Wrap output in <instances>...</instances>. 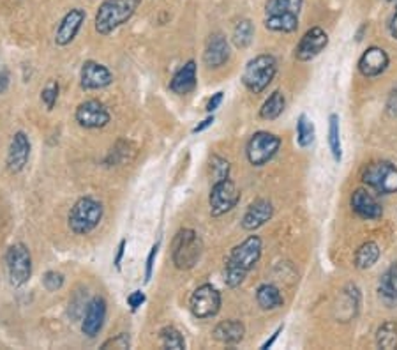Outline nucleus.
Here are the masks:
<instances>
[{"label": "nucleus", "mask_w": 397, "mask_h": 350, "mask_svg": "<svg viewBox=\"0 0 397 350\" xmlns=\"http://www.w3.org/2000/svg\"><path fill=\"white\" fill-rule=\"evenodd\" d=\"M126 246H127V241H126V239H122V241H121V244H119V248H117V255H115V260H114L115 269H117V271H121L124 253H126Z\"/></svg>", "instance_id": "40"}, {"label": "nucleus", "mask_w": 397, "mask_h": 350, "mask_svg": "<svg viewBox=\"0 0 397 350\" xmlns=\"http://www.w3.org/2000/svg\"><path fill=\"white\" fill-rule=\"evenodd\" d=\"M43 285L48 292H55L64 285V274L57 273V271H48L43 276Z\"/></svg>", "instance_id": "34"}, {"label": "nucleus", "mask_w": 397, "mask_h": 350, "mask_svg": "<svg viewBox=\"0 0 397 350\" xmlns=\"http://www.w3.org/2000/svg\"><path fill=\"white\" fill-rule=\"evenodd\" d=\"M191 311L196 319H211L216 316L221 310V294L216 286L205 285L198 286L191 296Z\"/></svg>", "instance_id": "11"}, {"label": "nucleus", "mask_w": 397, "mask_h": 350, "mask_svg": "<svg viewBox=\"0 0 397 350\" xmlns=\"http://www.w3.org/2000/svg\"><path fill=\"white\" fill-rule=\"evenodd\" d=\"M388 64H391V59H388L387 51L380 46H371L358 59V71L366 78H376L387 71Z\"/></svg>", "instance_id": "15"}, {"label": "nucleus", "mask_w": 397, "mask_h": 350, "mask_svg": "<svg viewBox=\"0 0 397 350\" xmlns=\"http://www.w3.org/2000/svg\"><path fill=\"white\" fill-rule=\"evenodd\" d=\"M76 121L87 129H99L110 122V111L97 99H89L76 108Z\"/></svg>", "instance_id": "13"}, {"label": "nucleus", "mask_w": 397, "mask_h": 350, "mask_svg": "<svg viewBox=\"0 0 397 350\" xmlns=\"http://www.w3.org/2000/svg\"><path fill=\"white\" fill-rule=\"evenodd\" d=\"M387 110H388V114L397 115V87L394 89V91L391 92V96H388Z\"/></svg>", "instance_id": "41"}, {"label": "nucleus", "mask_w": 397, "mask_h": 350, "mask_svg": "<svg viewBox=\"0 0 397 350\" xmlns=\"http://www.w3.org/2000/svg\"><path fill=\"white\" fill-rule=\"evenodd\" d=\"M85 21V11L84 9H71L66 16L62 18L61 25L57 29V34H55V43L59 46H67L71 41L76 37L78 32H80L81 25Z\"/></svg>", "instance_id": "21"}, {"label": "nucleus", "mask_w": 397, "mask_h": 350, "mask_svg": "<svg viewBox=\"0 0 397 350\" xmlns=\"http://www.w3.org/2000/svg\"><path fill=\"white\" fill-rule=\"evenodd\" d=\"M129 345H131V341H129V336H127L126 333H122V334H119V336H115V338H111V340H108V341H104L103 344V347L101 349H129Z\"/></svg>", "instance_id": "36"}, {"label": "nucleus", "mask_w": 397, "mask_h": 350, "mask_svg": "<svg viewBox=\"0 0 397 350\" xmlns=\"http://www.w3.org/2000/svg\"><path fill=\"white\" fill-rule=\"evenodd\" d=\"M238 202H241V191H238L237 184L230 177L219 179V181L214 182L211 189V196H208L212 216H223L226 212L233 211Z\"/></svg>", "instance_id": "9"}, {"label": "nucleus", "mask_w": 397, "mask_h": 350, "mask_svg": "<svg viewBox=\"0 0 397 350\" xmlns=\"http://www.w3.org/2000/svg\"><path fill=\"white\" fill-rule=\"evenodd\" d=\"M103 219V206L91 196L78 200L69 212V229L78 236H87Z\"/></svg>", "instance_id": "6"}, {"label": "nucleus", "mask_w": 397, "mask_h": 350, "mask_svg": "<svg viewBox=\"0 0 397 350\" xmlns=\"http://www.w3.org/2000/svg\"><path fill=\"white\" fill-rule=\"evenodd\" d=\"M286 108V98L281 91H274L271 96H268L267 101L263 103L260 110V117L265 119V121H276L281 114Z\"/></svg>", "instance_id": "26"}, {"label": "nucleus", "mask_w": 397, "mask_h": 350, "mask_svg": "<svg viewBox=\"0 0 397 350\" xmlns=\"http://www.w3.org/2000/svg\"><path fill=\"white\" fill-rule=\"evenodd\" d=\"M114 81V74L106 66L99 64V62L87 61L81 68L80 73V84L81 87L87 91H99V89L108 87Z\"/></svg>", "instance_id": "14"}, {"label": "nucleus", "mask_w": 397, "mask_h": 350, "mask_svg": "<svg viewBox=\"0 0 397 350\" xmlns=\"http://www.w3.org/2000/svg\"><path fill=\"white\" fill-rule=\"evenodd\" d=\"M141 0H104L96 14V31L108 36L134 14Z\"/></svg>", "instance_id": "3"}, {"label": "nucleus", "mask_w": 397, "mask_h": 350, "mask_svg": "<svg viewBox=\"0 0 397 350\" xmlns=\"http://www.w3.org/2000/svg\"><path fill=\"white\" fill-rule=\"evenodd\" d=\"M283 329H284V327H283V326H279V327H277V331H276V333H274V334H272V338H271V340H267V341H265V344H263V345H261V349H263V350L271 349V347H272V345H274V341L277 340V336H279V334H281V331H283Z\"/></svg>", "instance_id": "44"}, {"label": "nucleus", "mask_w": 397, "mask_h": 350, "mask_svg": "<svg viewBox=\"0 0 397 350\" xmlns=\"http://www.w3.org/2000/svg\"><path fill=\"white\" fill-rule=\"evenodd\" d=\"M6 264L11 285L21 286L29 281V278L32 274V259L27 246L21 243L11 246L7 249Z\"/></svg>", "instance_id": "10"}, {"label": "nucleus", "mask_w": 397, "mask_h": 350, "mask_svg": "<svg viewBox=\"0 0 397 350\" xmlns=\"http://www.w3.org/2000/svg\"><path fill=\"white\" fill-rule=\"evenodd\" d=\"M378 290L383 299L397 301V262L391 264V267L381 274Z\"/></svg>", "instance_id": "27"}, {"label": "nucleus", "mask_w": 397, "mask_h": 350, "mask_svg": "<svg viewBox=\"0 0 397 350\" xmlns=\"http://www.w3.org/2000/svg\"><path fill=\"white\" fill-rule=\"evenodd\" d=\"M388 2H394V0H388Z\"/></svg>", "instance_id": "46"}, {"label": "nucleus", "mask_w": 397, "mask_h": 350, "mask_svg": "<svg viewBox=\"0 0 397 350\" xmlns=\"http://www.w3.org/2000/svg\"><path fill=\"white\" fill-rule=\"evenodd\" d=\"M104 319H106V301L103 297H94L87 304V311H85L84 322H81V331L85 336H97L99 331L103 329Z\"/></svg>", "instance_id": "17"}, {"label": "nucleus", "mask_w": 397, "mask_h": 350, "mask_svg": "<svg viewBox=\"0 0 397 350\" xmlns=\"http://www.w3.org/2000/svg\"><path fill=\"white\" fill-rule=\"evenodd\" d=\"M244 334H246L244 324H242L241 320H235V319L223 320V322L217 324L214 331H212V336L224 345L238 344V341H242Z\"/></svg>", "instance_id": "22"}, {"label": "nucleus", "mask_w": 397, "mask_h": 350, "mask_svg": "<svg viewBox=\"0 0 397 350\" xmlns=\"http://www.w3.org/2000/svg\"><path fill=\"white\" fill-rule=\"evenodd\" d=\"M261 249H263V244L258 236H249L231 249L226 259V267H224V281L230 289L242 285L247 274L260 260Z\"/></svg>", "instance_id": "1"}, {"label": "nucleus", "mask_w": 397, "mask_h": 350, "mask_svg": "<svg viewBox=\"0 0 397 350\" xmlns=\"http://www.w3.org/2000/svg\"><path fill=\"white\" fill-rule=\"evenodd\" d=\"M277 73V61L274 55H258L253 61L247 62L244 74H242V84L253 94H260L268 85L272 84Z\"/></svg>", "instance_id": "4"}, {"label": "nucleus", "mask_w": 397, "mask_h": 350, "mask_svg": "<svg viewBox=\"0 0 397 350\" xmlns=\"http://www.w3.org/2000/svg\"><path fill=\"white\" fill-rule=\"evenodd\" d=\"M378 259H380V246L374 241H367L355 253V266H357V269L362 271L369 269L378 262Z\"/></svg>", "instance_id": "25"}, {"label": "nucleus", "mask_w": 397, "mask_h": 350, "mask_svg": "<svg viewBox=\"0 0 397 350\" xmlns=\"http://www.w3.org/2000/svg\"><path fill=\"white\" fill-rule=\"evenodd\" d=\"M272 216H274V206H272L271 200L258 199L247 207L244 218H242V226H244V230L254 232L260 226H263Z\"/></svg>", "instance_id": "18"}, {"label": "nucleus", "mask_w": 397, "mask_h": 350, "mask_svg": "<svg viewBox=\"0 0 397 350\" xmlns=\"http://www.w3.org/2000/svg\"><path fill=\"white\" fill-rule=\"evenodd\" d=\"M351 209L362 219H380L383 216V207L367 189H357L351 195Z\"/></svg>", "instance_id": "19"}, {"label": "nucleus", "mask_w": 397, "mask_h": 350, "mask_svg": "<svg viewBox=\"0 0 397 350\" xmlns=\"http://www.w3.org/2000/svg\"><path fill=\"white\" fill-rule=\"evenodd\" d=\"M328 36L323 29L313 27L302 36V39L298 41L297 48H295V57L302 62L313 61L314 57L321 54L327 48Z\"/></svg>", "instance_id": "12"}, {"label": "nucleus", "mask_w": 397, "mask_h": 350, "mask_svg": "<svg viewBox=\"0 0 397 350\" xmlns=\"http://www.w3.org/2000/svg\"><path fill=\"white\" fill-rule=\"evenodd\" d=\"M41 99H43V103L46 105L48 110H54L55 103H57L59 99V84L48 85L43 91V94H41Z\"/></svg>", "instance_id": "35"}, {"label": "nucleus", "mask_w": 397, "mask_h": 350, "mask_svg": "<svg viewBox=\"0 0 397 350\" xmlns=\"http://www.w3.org/2000/svg\"><path fill=\"white\" fill-rule=\"evenodd\" d=\"M145 299H147V297H145V294L141 292V290H134V292H131L129 296H127V304H129L131 310L136 311L138 308L145 303Z\"/></svg>", "instance_id": "38"}, {"label": "nucleus", "mask_w": 397, "mask_h": 350, "mask_svg": "<svg viewBox=\"0 0 397 350\" xmlns=\"http://www.w3.org/2000/svg\"><path fill=\"white\" fill-rule=\"evenodd\" d=\"M211 170L216 181H219V179H224L230 175V163H228L226 159L219 158V156H214L211 161Z\"/></svg>", "instance_id": "33"}, {"label": "nucleus", "mask_w": 397, "mask_h": 350, "mask_svg": "<svg viewBox=\"0 0 397 350\" xmlns=\"http://www.w3.org/2000/svg\"><path fill=\"white\" fill-rule=\"evenodd\" d=\"M29 156H31V141H29V136L24 131H18L13 136V140H11L9 151H7V169L13 174L21 172L25 169V165H27Z\"/></svg>", "instance_id": "16"}, {"label": "nucleus", "mask_w": 397, "mask_h": 350, "mask_svg": "<svg viewBox=\"0 0 397 350\" xmlns=\"http://www.w3.org/2000/svg\"><path fill=\"white\" fill-rule=\"evenodd\" d=\"M228 59H230V44H228V39L221 32L212 34L207 43V48H205L203 62L208 68L217 69L226 64Z\"/></svg>", "instance_id": "20"}, {"label": "nucleus", "mask_w": 397, "mask_h": 350, "mask_svg": "<svg viewBox=\"0 0 397 350\" xmlns=\"http://www.w3.org/2000/svg\"><path fill=\"white\" fill-rule=\"evenodd\" d=\"M304 0H268L265 4V27L290 34L298 29V13Z\"/></svg>", "instance_id": "2"}, {"label": "nucleus", "mask_w": 397, "mask_h": 350, "mask_svg": "<svg viewBox=\"0 0 397 350\" xmlns=\"http://www.w3.org/2000/svg\"><path fill=\"white\" fill-rule=\"evenodd\" d=\"M201 249H203V244H201L200 236L194 230H179L174 244H171V259H174L175 267L181 271H187L196 266L201 256Z\"/></svg>", "instance_id": "5"}, {"label": "nucleus", "mask_w": 397, "mask_h": 350, "mask_svg": "<svg viewBox=\"0 0 397 350\" xmlns=\"http://www.w3.org/2000/svg\"><path fill=\"white\" fill-rule=\"evenodd\" d=\"M328 147H331L334 161L341 163V159H343V145H341V126L339 115L337 114H332L328 117Z\"/></svg>", "instance_id": "28"}, {"label": "nucleus", "mask_w": 397, "mask_h": 350, "mask_svg": "<svg viewBox=\"0 0 397 350\" xmlns=\"http://www.w3.org/2000/svg\"><path fill=\"white\" fill-rule=\"evenodd\" d=\"M254 37V27L251 20H241L233 29V44L237 48H247Z\"/></svg>", "instance_id": "31"}, {"label": "nucleus", "mask_w": 397, "mask_h": 350, "mask_svg": "<svg viewBox=\"0 0 397 350\" xmlns=\"http://www.w3.org/2000/svg\"><path fill=\"white\" fill-rule=\"evenodd\" d=\"M7 85H9V74H7L6 69H2L0 71V94L6 92Z\"/></svg>", "instance_id": "43"}, {"label": "nucleus", "mask_w": 397, "mask_h": 350, "mask_svg": "<svg viewBox=\"0 0 397 350\" xmlns=\"http://www.w3.org/2000/svg\"><path fill=\"white\" fill-rule=\"evenodd\" d=\"M362 181L380 195H392L397 193V166L391 161L371 163L362 174Z\"/></svg>", "instance_id": "7"}, {"label": "nucleus", "mask_w": 397, "mask_h": 350, "mask_svg": "<svg viewBox=\"0 0 397 350\" xmlns=\"http://www.w3.org/2000/svg\"><path fill=\"white\" fill-rule=\"evenodd\" d=\"M214 121H216L214 115H212V117H207V119H205V121H201V124H198L196 128L193 129V133H201V131H203V129H207L208 126L214 124Z\"/></svg>", "instance_id": "42"}, {"label": "nucleus", "mask_w": 397, "mask_h": 350, "mask_svg": "<svg viewBox=\"0 0 397 350\" xmlns=\"http://www.w3.org/2000/svg\"><path fill=\"white\" fill-rule=\"evenodd\" d=\"M159 338L164 349H174V350L186 349V340H184L181 331L175 329V327H164V329H161Z\"/></svg>", "instance_id": "32"}, {"label": "nucleus", "mask_w": 397, "mask_h": 350, "mask_svg": "<svg viewBox=\"0 0 397 350\" xmlns=\"http://www.w3.org/2000/svg\"><path fill=\"white\" fill-rule=\"evenodd\" d=\"M256 301L258 306L261 310H277V308L283 306L284 299L281 296L279 289L276 285H271V283H263V285L258 286L256 290Z\"/></svg>", "instance_id": "24"}, {"label": "nucleus", "mask_w": 397, "mask_h": 350, "mask_svg": "<svg viewBox=\"0 0 397 350\" xmlns=\"http://www.w3.org/2000/svg\"><path fill=\"white\" fill-rule=\"evenodd\" d=\"M223 99H224V92H216L214 96H212L211 99H208V103H207V111H216L217 108L221 106V103H223Z\"/></svg>", "instance_id": "39"}, {"label": "nucleus", "mask_w": 397, "mask_h": 350, "mask_svg": "<svg viewBox=\"0 0 397 350\" xmlns=\"http://www.w3.org/2000/svg\"><path fill=\"white\" fill-rule=\"evenodd\" d=\"M279 136L268 131H258L247 141V159H249V163L253 166H263L276 158V154L279 152Z\"/></svg>", "instance_id": "8"}, {"label": "nucleus", "mask_w": 397, "mask_h": 350, "mask_svg": "<svg viewBox=\"0 0 397 350\" xmlns=\"http://www.w3.org/2000/svg\"><path fill=\"white\" fill-rule=\"evenodd\" d=\"M157 251H159V243H156L152 246L151 253H149L147 256V266H145V281H151L152 278V271H154V262H156V256H157Z\"/></svg>", "instance_id": "37"}, {"label": "nucleus", "mask_w": 397, "mask_h": 350, "mask_svg": "<svg viewBox=\"0 0 397 350\" xmlns=\"http://www.w3.org/2000/svg\"><path fill=\"white\" fill-rule=\"evenodd\" d=\"M297 141L301 147H309L314 141V124L306 114L298 115L297 119Z\"/></svg>", "instance_id": "30"}, {"label": "nucleus", "mask_w": 397, "mask_h": 350, "mask_svg": "<svg viewBox=\"0 0 397 350\" xmlns=\"http://www.w3.org/2000/svg\"><path fill=\"white\" fill-rule=\"evenodd\" d=\"M196 87V62L189 61L174 74L170 81V89L175 94H189Z\"/></svg>", "instance_id": "23"}, {"label": "nucleus", "mask_w": 397, "mask_h": 350, "mask_svg": "<svg viewBox=\"0 0 397 350\" xmlns=\"http://www.w3.org/2000/svg\"><path fill=\"white\" fill-rule=\"evenodd\" d=\"M388 31H391L392 37H396V39H397V9L391 18V24H388Z\"/></svg>", "instance_id": "45"}, {"label": "nucleus", "mask_w": 397, "mask_h": 350, "mask_svg": "<svg viewBox=\"0 0 397 350\" xmlns=\"http://www.w3.org/2000/svg\"><path fill=\"white\" fill-rule=\"evenodd\" d=\"M376 345L380 349H397V326L394 322H383L378 327Z\"/></svg>", "instance_id": "29"}]
</instances>
